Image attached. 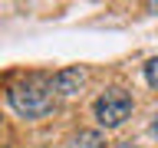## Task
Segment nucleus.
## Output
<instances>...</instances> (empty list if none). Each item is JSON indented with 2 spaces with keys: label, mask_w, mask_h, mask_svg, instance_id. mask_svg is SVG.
<instances>
[{
  "label": "nucleus",
  "mask_w": 158,
  "mask_h": 148,
  "mask_svg": "<svg viewBox=\"0 0 158 148\" xmlns=\"http://www.w3.org/2000/svg\"><path fill=\"white\" fill-rule=\"evenodd\" d=\"M7 99L13 112L23 118H46L56 109L53 99V76H27L7 89Z\"/></svg>",
  "instance_id": "obj_1"
},
{
  "label": "nucleus",
  "mask_w": 158,
  "mask_h": 148,
  "mask_svg": "<svg viewBox=\"0 0 158 148\" xmlns=\"http://www.w3.org/2000/svg\"><path fill=\"white\" fill-rule=\"evenodd\" d=\"M106 135L102 132H92V128H86V132H76V135L66 142V148H106Z\"/></svg>",
  "instance_id": "obj_4"
},
{
  "label": "nucleus",
  "mask_w": 158,
  "mask_h": 148,
  "mask_svg": "<svg viewBox=\"0 0 158 148\" xmlns=\"http://www.w3.org/2000/svg\"><path fill=\"white\" fill-rule=\"evenodd\" d=\"M145 79H148V86H152V89H158V56H155V59H148Z\"/></svg>",
  "instance_id": "obj_5"
},
{
  "label": "nucleus",
  "mask_w": 158,
  "mask_h": 148,
  "mask_svg": "<svg viewBox=\"0 0 158 148\" xmlns=\"http://www.w3.org/2000/svg\"><path fill=\"white\" fill-rule=\"evenodd\" d=\"M82 82H86V69L82 66H66V69H59L56 76H53V92L76 96L79 89H82Z\"/></svg>",
  "instance_id": "obj_3"
},
{
  "label": "nucleus",
  "mask_w": 158,
  "mask_h": 148,
  "mask_svg": "<svg viewBox=\"0 0 158 148\" xmlns=\"http://www.w3.org/2000/svg\"><path fill=\"white\" fill-rule=\"evenodd\" d=\"M115 148H135V145H115Z\"/></svg>",
  "instance_id": "obj_6"
},
{
  "label": "nucleus",
  "mask_w": 158,
  "mask_h": 148,
  "mask_svg": "<svg viewBox=\"0 0 158 148\" xmlns=\"http://www.w3.org/2000/svg\"><path fill=\"white\" fill-rule=\"evenodd\" d=\"M92 112H96L99 125L118 128L128 115H132V96H128L125 89H106V92L92 102Z\"/></svg>",
  "instance_id": "obj_2"
}]
</instances>
